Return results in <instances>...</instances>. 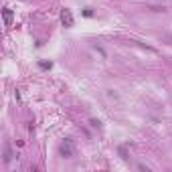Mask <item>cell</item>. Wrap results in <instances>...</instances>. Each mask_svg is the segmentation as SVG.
<instances>
[{
  "mask_svg": "<svg viewBox=\"0 0 172 172\" xmlns=\"http://www.w3.org/2000/svg\"><path fill=\"white\" fill-rule=\"evenodd\" d=\"M59 150H61V156L63 158H73L75 156V146H73V140L71 138H67L65 142H63Z\"/></svg>",
  "mask_w": 172,
  "mask_h": 172,
  "instance_id": "1",
  "label": "cell"
},
{
  "mask_svg": "<svg viewBox=\"0 0 172 172\" xmlns=\"http://www.w3.org/2000/svg\"><path fill=\"white\" fill-rule=\"evenodd\" d=\"M61 23L65 25L67 29H69V27H73L75 20H73V12H71L69 8H63V10H61Z\"/></svg>",
  "mask_w": 172,
  "mask_h": 172,
  "instance_id": "2",
  "label": "cell"
},
{
  "mask_svg": "<svg viewBox=\"0 0 172 172\" xmlns=\"http://www.w3.org/2000/svg\"><path fill=\"white\" fill-rule=\"evenodd\" d=\"M2 160L4 162H10L12 160V150H10V142L8 140L4 142V156H2Z\"/></svg>",
  "mask_w": 172,
  "mask_h": 172,
  "instance_id": "3",
  "label": "cell"
},
{
  "mask_svg": "<svg viewBox=\"0 0 172 172\" xmlns=\"http://www.w3.org/2000/svg\"><path fill=\"white\" fill-rule=\"evenodd\" d=\"M2 12H4V25L10 27V23H12V10L10 8H4Z\"/></svg>",
  "mask_w": 172,
  "mask_h": 172,
  "instance_id": "4",
  "label": "cell"
},
{
  "mask_svg": "<svg viewBox=\"0 0 172 172\" xmlns=\"http://www.w3.org/2000/svg\"><path fill=\"white\" fill-rule=\"evenodd\" d=\"M120 156H122L124 160L128 158V150H126V146H120Z\"/></svg>",
  "mask_w": 172,
  "mask_h": 172,
  "instance_id": "5",
  "label": "cell"
},
{
  "mask_svg": "<svg viewBox=\"0 0 172 172\" xmlns=\"http://www.w3.org/2000/svg\"><path fill=\"white\" fill-rule=\"evenodd\" d=\"M41 67H43V69H51V67H53V63H47V61H41Z\"/></svg>",
  "mask_w": 172,
  "mask_h": 172,
  "instance_id": "6",
  "label": "cell"
},
{
  "mask_svg": "<svg viewBox=\"0 0 172 172\" xmlns=\"http://www.w3.org/2000/svg\"><path fill=\"white\" fill-rule=\"evenodd\" d=\"M83 14H85V16H93V10H91V8H85Z\"/></svg>",
  "mask_w": 172,
  "mask_h": 172,
  "instance_id": "7",
  "label": "cell"
}]
</instances>
